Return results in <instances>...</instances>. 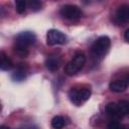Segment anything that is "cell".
<instances>
[{"instance_id": "obj_7", "label": "cell", "mask_w": 129, "mask_h": 129, "mask_svg": "<svg viewBox=\"0 0 129 129\" xmlns=\"http://www.w3.org/2000/svg\"><path fill=\"white\" fill-rule=\"evenodd\" d=\"M129 86V74L126 75L124 78L119 79V80H115L112 81L109 85V88L112 92L115 93H121L123 91H125L127 89V87Z\"/></svg>"}, {"instance_id": "obj_5", "label": "cell", "mask_w": 129, "mask_h": 129, "mask_svg": "<svg viewBox=\"0 0 129 129\" xmlns=\"http://www.w3.org/2000/svg\"><path fill=\"white\" fill-rule=\"evenodd\" d=\"M46 42L48 45L64 44L67 42V35L57 29H50L46 34Z\"/></svg>"}, {"instance_id": "obj_4", "label": "cell", "mask_w": 129, "mask_h": 129, "mask_svg": "<svg viewBox=\"0 0 129 129\" xmlns=\"http://www.w3.org/2000/svg\"><path fill=\"white\" fill-rule=\"evenodd\" d=\"M60 15L69 20H77L82 16V10L73 4H67L62 6L59 10Z\"/></svg>"}, {"instance_id": "obj_19", "label": "cell", "mask_w": 129, "mask_h": 129, "mask_svg": "<svg viewBox=\"0 0 129 129\" xmlns=\"http://www.w3.org/2000/svg\"><path fill=\"white\" fill-rule=\"evenodd\" d=\"M124 38H125V40H126L127 42H129V29H127V30L125 31V33H124Z\"/></svg>"}, {"instance_id": "obj_6", "label": "cell", "mask_w": 129, "mask_h": 129, "mask_svg": "<svg viewBox=\"0 0 129 129\" xmlns=\"http://www.w3.org/2000/svg\"><path fill=\"white\" fill-rule=\"evenodd\" d=\"M35 40H36V36L31 31H23V32H20L15 37V43L20 44V45H23V46H26V47H28L29 45L33 44L35 42Z\"/></svg>"}, {"instance_id": "obj_8", "label": "cell", "mask_w": 129, "mask_h": 129, "mask_svg": "<svg viewBox=\"0 0 129 129\" xmlns=\"http://www.w3.org/2000/svg\"><path fill=\"white\" fill-rule=\"evenodd\" d=\"M60 66V59L57 55H50L45 59V67L50 72H55Z\"/></svg>"}, {"instance_id": "obj_16", "label": "cell", "mask_w": 129, "mask_h": 129, "mask_svg": "<svg viewBox=\"0 0 129 129\" xmlns=\"http://www.w3.org/2000/svg\"><path fill=\"white\" fill-rule=\"evenodd\" d=\"M15 7H16V11H17L19 14H22V13L25 11V9H26V2L23 1V0L16 1Z\"/></svg>"}, {"instance_id": "obj_15", "label": "cell", "mask_w": 129, "mask_h": 129, "mask_svg": "<svg viewBox=\"0 0 129 129\" xmlns=\"http://www.w3.org/2000/svg\"><path fill=\"white\" fill-rule=\"evenodd\" d=\"M13 50L20 57H26L28 55V48L26 46H23V45H20V44L15 43V45L13 47Z\"/></svg>"}, {"instance_id": "obj_9", "label": "cell", "mask_w": 129, "mask_h": 129, "mask_svg": "<svg viewBox=\"0 0 129 129\" xmlns=\"http://www.w3.org/2000/svg\"><path fill=\"white\" fill-rule=\"evenodd\" d=\"M27 76V67L24 66L23 63H20V66L17 67V69L14 71L12 74V79L17 82L23 81Z\"/></svg>"}, {"instance_id": "obj_2", "label": "cell", "mask_w": 129, "mask_h": 129, "mask_svg": "<svg viewBox=\"0 0 129 129\" xmlns=\"http://www.w3.org/2000/svg\"><path fill=\"white\" fill-rule=\"evenodd\" d=\"M86 63V55L83 52L77 53L64 67V73L68 76H74L78 74Z\"/></svg>"}, {"instance_id": "obj_18", "label": "cell", "mask_w": 129, "mask_h": 129, "mask_svg": "<svg viewBox=\"0 0 129 129\" xmlns=\"http://www.w3.org/2000/svg\"><path fill=\"white\" fill-rule=\"evenodd\" d=\"M108 129H124L118 121H111L108 125Z\"/></svg>"}, {"instance_id": "obj_17", "label": "cell", "mask_w": 129, "mask_h": 129, "mask_svg": "<svg viewBox=\"0 0 129 129\" xmlns=\"http://www.w3.org/2000/svg\"><path fill=\"white\" fill-rule=\"evenodd\" d=\"M29 7L31 8L32 11H38L41 9V2L37 0H32L29 2Z\"/></svg>"}, {"instance_id": "obj_20", "label": "cell", "mask_w": 129, "mask_h": 129, "mask_svg": "<svg viewBox=\"0 0 129 129\" xmlns=\"http://www.w3.org/2000/svg\"><path fill=\"white\" fill-rule=\"evenodd\" d=\"M23 129H37V127H36L35 125H27V126H25Z\"/></svg>"}, {"instance_id": "obj_12", "label": "cell", "mask_w": 129, "mask_h": 129, "mask_svg": "<svg viewBox=\"0 0 129 129\" xmlns=\"http://www.w3.org/2000/svg\"><path fill=\"white\" fill-rule=\"evenodd\" d=\"M1 62H0V69L2 71H10L13 68V63L11 59L4 53V51H1Z\"/></svg>"}, {"instance_id": "obj_13", "label": "cell", "mask_w": 129, "mask_h": 129, "mask_svg": "<svg viewBox=\"0 0 129 129\" xmlns=\"http://www.w3.org/2000/svg\"><path fill=\"white\" fill-rule=\"evenodd\" d=\"M66 125V120L62 116H55L51 120V127L53 129H61Z\"/></svg>"}, {"instance_id": "obj_10", "label": "cell", "mask_w": 129, "mask_h": 129, "mask_svg": "<svg viewBox=\"0 0 129 129\" xmlns=\"http://www.w3.org/2000/svg\"><path fill=\"white\" fill-rule=\"evenodd\" d=\"M116 18L120 22H129V5H122L116 12Z\"/></svg>"}, {"instance_id": "obj_11", "label": "cell", "mask_w": 129, "mask_h": 129, "mask_svg": "<svg viewBox=\"0 0 129 129\" xmlns=\"http://www.w3.org/2000/svg\"><path fill=\"white\" fill-rule=\"evenodd\" d=\"M106 113L109 117L113 118V119H119L121 118V115L119 113V109H118V105L117 103L111 102L106 106Z\"/></svg>"}, {"instance_id": "obj_21", "label": "cell", "mask_w": 129, "mask_h": 129, "mask_svg": "<svg viewBox=\"0 0 129 129\" xmlns=\"http://www.w3.org/2000/svg\"><path fill=\"white\" fill-rule=\"evenodd\" d=\"M0 129H9V127H7V126H5V125H2V126L0 127Z\"/></svg>"}, {"instance_id": "obj_3", "label": "cell", "mask_w": 129, "mask_h": 129, "mask_svg": "<svg viewBox=\"0 0 129 129\" xmlns=\"http://www.w3.org/2000/svg\"><path fill=\"white\" fill-rule=\"evenodd\" d=\"M91 96V89L89 88H72L69 92V98L73 104L76 106H81L87 100H89Z\"/></svg>"}, {"instance_id": "obj_14", "label": "cell", "mask_w": 129, "mask_h": 129, "mask_svg": "<svg viewBox=\"0 0 129 129\" xmlns=\"http://www.w3.org/2000/svg\"><path fill=\"white\" fill-rule=\"evenodd\" d=\"M117 105H118V109H119V113L121 115V118L129 114V102L120 101L117 103Z\"/></svg>"}, {"instance_id": "obj_1", "label": "cell", "mask_w": 129, "mask_h": 129, "mask_svg": "<svg viewBox=\"0 0 129 129\" xmlns=\"http://www.w3.org/2000/svg\"><path fill=\"white\" fill-rule=\"evenodd\" d=\"M110 45H111L110 38L106 35H103L94 41L91 47V51L96 57H103L109 51Z\"/></svg>"}]
</instances>
